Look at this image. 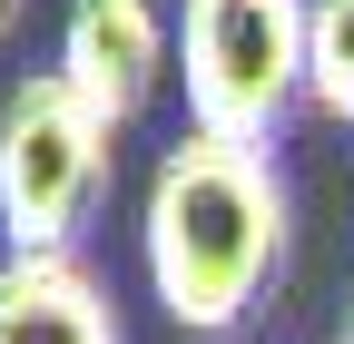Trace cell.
<instances>
[{
    "label": "cell",
    "instance_id": "cell-7",
    "mask_svg": "<svg viewBox=\"0 0 354 344\" xmlns=\"http://www.w3.org/2000/svg\"><path fill=\"white\" fill-rule=\"evenodd\" d=\"M20 10H30V0H0V39H10V30H20Z\"/></svg>",
    "mask_w": 354,
    "mask_h": 344
},
{
    "label": "cell",
    "instance_id": "cell-1",
    "mask_svg": "<svg viewBox=\"0 0 354 344\" xmlns=\"http://www.w3.org/2000/svg\"><path fill=\"white\" fill-rule=\"evenodd\" d=\"M286 178H276V148H236V138H207L187 128L138 207V266L148 295L167 305L177 334H207L227 344L266 315V295L286 276Z\"/></svg>",
    "mask_w": 354,
    "mask_h": 344
},
{
    "label": "cell",
    "instance_id": "cell-5",
    "mask_svg": "<svg viewBox=\"0 0 354 344\" xmlns=\"http://www.w3.org/2000/svg\"><path fill=\"white\" fill-rule=\"evenodd\" d=\"M0 344H128L79 256H0Z\"/></svg>",
    "mask_w": 354,
    "mask_h": 344
},
{
    "label": "cell",
    "instance_id": "cell-4",
    "mask_svg": "<svg viewBox=\"0 0 354 344\" xmlns=\"http://www.w3.org/2000/svg\"><path fill=\"white\" fill-rule=\"evenodd\" d=\"M50 69H59L109 128H138L148 99H158V79H177V30H167L158 0H69Z\"/></svg>",
    "mask_w": 354,
    "mask_h": 344
},
{
    "label": "cell",
    "instance_id": "cell-6",
    "mask_svg": "<svg viewBox=\"0 0 354 344\" xmlns=\"http://www.w3.org/2000/svg\"><path fill=\"white\" fill-rule=\"evenodd\" d=\"M305 108L354 118V0H315L305 10Z\"/></svg>",
    "mask_w": 354,
    "mask_h": 344
},
{
    "label": "cell",
    "instance_id": "cell-8",
    "mask_svg": "<svg viewBox=\"0 0 354 344\" xmlns=\"http://www.w3.org/2000/svg\"><path fill=\"white\" fill-rule=\"evenodd\" d=\"M335 344H354V295H344V334H335Z\"/></svg>",
    "mask_w": 354,
    "mask_h": 344
},
{
    "label": "cell",
    "instance_id": "cell-3",
    "mask_svg": "<svg viewBox=\"0 0 354 344\" xmlns=\"http://www.w3.org/2000/svg\"><path fill=\"white\" fill-rule=\"evenodd\" d=\"M305 10L315 0H187L177 10V89L187 128L276 148L305 108Z\"/></svg>",
    "mask_w": 354,
    "mask_h": 344
},
{
    "label": "cell",
    "instance_id": "cell-2",
    "mask_svg": "<svg viewBox=\"0 0 354 344\" xmlns=\"http://www.w3.org/2000/svg\"><path fill=\"white\" fill-rule=\"evenodd\" d=\"M109 138L118 128L59 69H30L0 99V246L10 256H79L109 197Z\"/></svg>",
    "mask_w": 354,
    "mask_h": 344
}]
</instances>
